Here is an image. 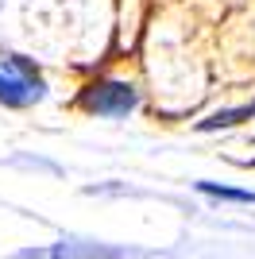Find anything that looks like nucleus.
Here are the masks:
<instances>
[{
    "label": "nucleus",
    "mask_w": 255,
    "mask_h": 259,
    "mask_svg": "<svg viewBox=\"0 0 255 259\" xmlns=\"http://www.w3.org/2000/svg\"><path fill=\"white\" fill-rule=\"evenodd\" d=\"M197 190L209 197H224V201H244V205H255L251 190H232V186H217V182H197Z\"/></svg>",
    "instance_id": "39448f33"
},
{
    "label": "nucleus",
    "mask_w": 255,
    "mask_h": 259,
    "mask_svg": "<svg viewBox=\"0 0 255 259\" xmlns=\"http://www.w3.org/2000/svg\"><path fill=\"white\" fill-rule=\"evenodd\" d=\"M124 255H136V251L101 248V244H77V240H62V244L51 251V259H124Z\"/></svg>",
    "instance_id": "7ed1b4c3"
},
{
    "label": "nucleus",
    "mask_w": 255,
    "mask_h": 259,
    "mask_svg": "<svg viewBox=\"0 0 255 259\" xmlns=\"http://www.w3.org/2000/svg\"><path fill=\"white\" fill-rule=\"evenodd\" d=\"M136 105H139V97L128 81H93L81 93V108L97 112V116H128Z\"/></svg>",
    "instance_id": "f03ea898"
},
{
    "label": "nucleus",
    "mask_w": 255,
    "mask_h": 259,
    "mask_svg": "<svg viewBox=\"0 0 255 259\" xmlns=\"http://www.w3.org/2000/svg\"><path fill=\"white\" fill-rule=\"evenodd\" d=\"M255 116V105H244V108H221V112H212V116L197 120V132H217V128H232L240 120Z\"/></svg>",
    "instance_id": "20e7f679"
},
{
    "label": "nucleus",
    "mask_w": 255,
    "mask_h": 259,
    "mask_svg": "<svg viewBox=\"0 0 255 259\" xmlns=\"http://www.w3.org/2000/svg\"><path fill=\"white\" fill-rule=\"evenodd\" d=\"M42 93L47 89H42L39 74L23 62L20 54H12L8 70H0V101L8 108H23V105H31V101H42Z\"/></svg>",
    "instance_id": "f257e3e1"
}]
</instances>
